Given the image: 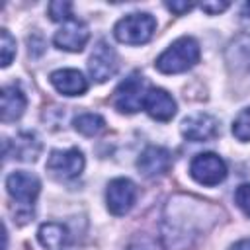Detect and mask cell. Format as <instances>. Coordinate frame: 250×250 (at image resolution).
Masks as SVG:
<instances>
[{
	"instance_id": "cell-1",
	"label": "cell",
	"mask_w": 250,
	"mask_h": 250,
	"mask_svg": "<svg viewBox=\"0 0 250 250\" xmlns=\"http://www.w3.org/2000/svg\"><path fill=\"white\" fill-rule=\"evenodd\" d=\"M199 55H201L199 43L193 37L184 35L176 39L164 53H160L154 64L164 74H178V72L191 68L199 61Z\"/></svg>"
},
{
	"instance_id": "cell-2",
	"label": "cell",
	"mask_w": 250,
	"mask_h": 250,
	"mask_svg": "<svg viewBox=\"0 0 250 250\" xmlns=\"http://www.w3.org/2000/svg\"><path fill=\"white\" fill-rule=\"evenodd\" d=\"M154 29H156V21L150 14L135 12V14H129V16L121 18L115 23L113 33H115L117 41H121V43L143 45L152 37Z\"/></svg>"
},
{
	"instance_id": "cell-3",
	"label": "cell",
	"mask_w": 250,
	"mask_h": 250,
	"mask_svg": "<svg viewBox=\"0 0 250 250\" xmlns=\"http://www.w3.org/2000/svg\"><path fill=\"white\" fill-rule=\"evenodd\" d=\"M146 82L141 74H131L113 92V105L121 113H135L141 107H145V98H146Z\"/></svg>"
},
{
	"instance_id": "cell-4",
	"label": "cell",
	"mask_w": 250,
	"mask_h": 250,
	"mask_svg": "<svg viewBox=\"0 0 250 250\" xmlns=\"http://www.w3.org/2000/svg\"><path fill=\"white\" fill-rule=\"evenodd\" d=\"M189 174L197 184L217 186L227 178V164L221 156L213 152H201L191 160Z\"/></svg>"
},
{
	"instance_id": "cell-5",
	"label": "cell",
	"mask_w": 250,
	"mask_h": 250,
	"mask_svg": "<svg viewBox=\"0 0 250 250\" xmlns=\"http://www.w3.org/2000/svg\"><path fill=\"white\" fill-rule=\"evenodd\" d=\"M137 201V188L131 180L127 178H115L107 184V191H105V203L109 213L113 215H125L133 209Z\"/></svg>"
},
{
	"instance_id": "cell-6",
	"label": "cell",
	"mask_w": 250,
	"mask_h": 250,
	"mask_svg": "<svg viewBox=\"0 0 250 250\" xmlns=\"http://www.w3.org/2000/svg\"><path fill=\"white\" fill-rule=\"evenodd\" d=\"M47 170H51L61 180L78 178L84 170V156L78 148L53 150L49 160H47Z\"/></svg>"
},
{
	"instance_id": "cell-7",
	"label": "cell",
	"mask_w": 250,
	"mask_h": 250,
	"mask_svg": "<svg viewBox=\"0 0 250 250\" xmlns=\"http://www.w3.org/2000/svg\"><path fill=\"white\" fill-rule=\"evenodd\" d=\"M88 70L96 82H105L107 78H111L117 72V55L107 41L102 39L96 43V47L90 55Z\"/></svg>"
},
{
	"instance_id": "cell-8",
	"label": "cell",
	"mask_w": 250,
	"mask_h": 250,
	"mask_svg": "<svg viewBox=\"0 0 250 250\" xmlns=\"http://www.w3.org/2000/svg\"><path fill=\"white\" fill-rule=\"evenodd\" d=\"M182 135L193 143H205L219 135V121L209 113H193L182 121Z\"/></svg>"
},
{
	"instance_id": "cell-9",
	"label": "cell",
	"mask_w": 250,
	"mask_h": 250,
	"mask_svg": "<svg viewBox=\"0 0 250 250\" xmlns=\"http://www.w3.org/2000/svg\"><path fill=\"white\" fill-rule=\"evenodd\" d=\"M6 189L16 201H20L23 205H31L35 201V197L39 195L41 184H39L37 176L18 170L6 178Z\"/></svg>"
},
{
	"instance_id": "cell-10",
	"label": "cell",
	"mask_w": 250,
	"mask_h": 250,
	"mask_svg": "<svg viewBox=\"0 0 250 250\" xmlns=\"http://www.w3.org/2000/svg\"><path fill=\"white\" fill-rule=\"evenodd\" d=\"M88 37H90V31L86 27V23L78 21V20H68L53 37L55 45L59 49H64V51H72V53H78L84 49V45L88 43Z\"/></svg>"
},
{
	"instance_id": "cell-11",
	"label": "cell",
	"mask_w": 250,
	"mask_h": 250,
	"mask_svg": "<svg viewBox=\"0 0 250 250\" xmlns=\"http://www.w3.org/2000/svg\"><path fill=\"white\" fill-rule=\"evenodd\" d=\"M170 166H172V156L162 146H146L137 160V168L146 178L162 176L170 170Z\"/></svg>"
},
{
	"instance_id": "cell-12",
	"label": "cell",
	"mask_w": 250,
	"mask_h": 250,
	"mask_svg": "<svg viewBox=\"0 0 250 250\" xmlns=\"http://www.w3.org/2000/svg\"><path fill=\"white\" fill-rule=\"evenodd\" d=\"M145 109L146 113L156 121H168L176 113V102L174 98L162 90V88H148L145 98Z\"/></svg>"
},
{
	"instance_id": "cell-13",
	"label": "cell",
	"mask_w": 250,
	"mask_h": 250,
	"mask_svg": "<svg viewBox=\"0 0 250 250\" xmlns=\"http://www.w3.org/2000/svg\"><path fill=\"white\" fill-rule=\"evenodd\" d=\"M51 84L55 86L57 92L62 96H80L88 90V82L82 76L80 70L74 68H61L51 74Z\"/></svg>"
},
{
	"instance_id": "cell-14",
	"label": "cell",
	"mask_w": 250,
	"mask_h": 250,
	"mask_svg": "<svg viewBox=\"0 0 250 250\" xmlns=\"http://www.w3.org/2000/svg\"><path fill=\"white\" fill-rule=\"evenodd\" d=\"M25 104H27V100H25L23 92L20 90V86H16V84L4 86L2 88V121L8 123V121L20 119L25 109Z\"/></svg>"
},
{
	"instance_id": "cell-15",
	"label": "cell",
	"mask_w": 250,
	"mask_h": 250,
	"mask_svg": "<svg viewBox=\"0 0 250 250\" xmlns=\"http://www.w3.org/2000/svg\"><path fill=\"white\" fill-rule=\"evenodd\" d=\"M37 238L43 248L47 250H59L66 242V229L59 223H45L37 230Z\"/></svg>"
},
{
	"instance_id": "cell-16",
	"label": "cell",
	"mask_w": 250,
	"mask_h": 250,
	"mask_svg": "<svg viewBox=\"0 0 250 250\" xmlns=\"http://www.w3.org/2000/svg\"><path fill=\"white\" fill-rule=\"evenodd\" d=\"M105 127V121L102 115L98 113H82L74 119V129L86 137H92V135H98L102 129Z\"/></svg>"
},
{
	"instance_id": "cell-17",
	"label": "cell",
	"mask_w": 250,
	"mask_h": 250,
	"mask_svg": "<svg viewBox=\"0 0 250 250\" xmlns=\"http://www.w3.org/2000/svg\"><path fill=\"white\" fill-rule=\"evenodd\" d=\"M229 57L234 62V66H242L250 70V37L236 39L229 49Z\"/></svg>"
},
{
	"instance_id": "cell-18",
	"label": "cell",
	"mask_w": 250,
	"mask_h": 250,
	"mask_svg": "<svg viewBox=\"0 0 250 250\" xmlns=\"http://www.w3.org/2000/svg\"><path fill=\"white\" fill-rule=\"evenodd\" d=\"M232 135L238 141H250V107L242 109L232 121Z\"/></svg>"
},
{
	"instance_id": "cell-19",
	"label": "cell",
	"mask_w": 250,
	"mask_h": 250,
	"mask_svg": "<svg viewBox=\"0 0 250 250\" xmlns=\"http://www.w3.org/2000/svg\"><path fill=\"white\" fill-rule=\"evenodd\" d=\"M49 16L53 21H68L72 20V4L66 0H57L49 4Z\"/></svg>"
},
{
	"instance_id": "cell-20",
	"label": "cell",
	"mask_w": 250,
	"mask_h": 250,
	"mask_svg": "<svg viewBox=\"0 0 250 250\" xmlns=\"http://www.w3.org/2000/svg\"><path fill=\"white\" fill-rule=\"evenodd\" d=\"M0 53H2V66H8L16 57V41L8 33V29L0 31Z\"/></svg>"
},
{
	"instance_id": "cell-21",
	"label": "cell",
	"mask_w": 250,
	"mask_h": 250,
	"mask_svg": "<svg viewBox=\"0 0 250 250\" xmlns=\"http://www.w3.org/2000/svg\"><path fill=\"white\" fill-rule=\"evenodd\" d=\"M234 201H236V205L250 217V184H242V186L236 188Z\"/></svg>"
},
{
	"instance_id": "cell-22",
	"label": "cell",
	"mask_w": 250,
	"mask_h": 250,
	"mask_svg": "<svg viewBox=\"0 0 250 250\" xmlns=\"http://www.w3.org/2000/svg\"><path fill=\"white\" fill-rule=\"evenodd\" d=\"M227 8H229V2H203L201 4V10L207 14H219Z\"/></svg>"
},
{
	"instance_id": "cell-23",
	"label": "cell",
	"mask_w": 250,
	"mask_h": 250,
	"mask_svg": "<svg viewBox=\"0 0 250 250\" xmlns=\"http://www.w3.org/2000/svg\"><path fill=\"white\" fill-rule=\"evenodd\" d=\"M166 8H168L170 12H174V14H184V12L191 10L193 4H191V2H166Z\"/></svg>"
},
{
	"instance_id": "cell-24",
	"label": "cell",
	"mask_w": 250,
	"mask_h": 250,
	"mask_svg": "<svg viewBox=\"0 0 250 250\" xmlns=\"http://www.w3.org/2000/svg\"><path fill=\"white\" fill-rule=\"evenodd\" d=\"M127 250H158L150 240H146V238H141V240H135V242H131L129 244V248Z\"/></svg>"
},
{
	"instance_id": "cell-25",
	"label": "cell",
	"mask_w": 250,
	"mask_h": 250,
	"mask_svg": "<svg viewBox=\"0 0 250 250\" xmlns=\"http://www.w3.org/2000/svg\"><path fill=\"white\" fill-rule=\"evenodd\" d=\"M230 250H250V238L238 240L236 244H232V246H230Z\"/></svg>"
},
{
	"instance_id": "cell-26",
	"label": "cell",
	"mask_w": 250,
	"mask_h": 250,
	"mask_svg": "<svg viewBox=\"0 0 250 250\" xmlns=\"http://www.w3.org/2000/svg\"><path fill=\"white\" fill-rule=\"evenodd\" d=\"M242 14H244L246 18H250V2H246V4H244V8H242Z\"/></svg>"
}]
</instances>
